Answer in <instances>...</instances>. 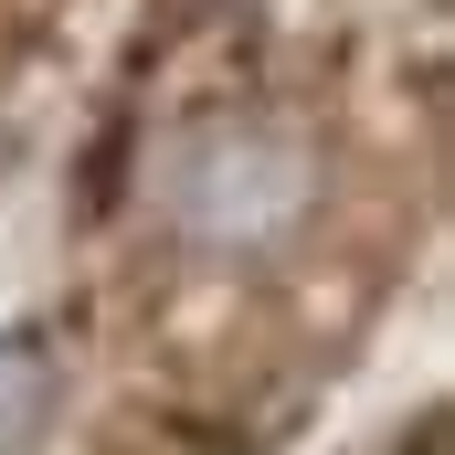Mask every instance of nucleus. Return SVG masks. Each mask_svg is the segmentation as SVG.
I'll return each mask as SVG.
<instances>
[{
	"mask_svg": "<svg viewBox=\"0 0 455 455\" xmlns=\"http://www.w3.org/2000/svg\"><path fill=\"white\" fill-rule=\"evenodd\" d=\"M297 191H307V170H297L286 148L223 138V148H202V159L180 170V223L212 233V243H254V233H275L297 212Z\"/></svg>",
	"mask_w": 455,
	"mask_h": 455,
	"instance_id": "obj_1",
	"label": "nucleus"
},
{
	"mask_svg": "<svg viewBox=\"0 0 455 455\" xmlns=\"http://www.w3.org/2000/svg\"><path fill=\"white\" fill-rule=\"evenodd\" d=\"M43 403H53V381H43V349H32V339H0V455H21V445H32Z\"/></svg>",
	"mask_w": 455,
	"mask_h": 455,
	"instance_id": "obj_2",
	"label": "nucleus"
}]
</instances>
